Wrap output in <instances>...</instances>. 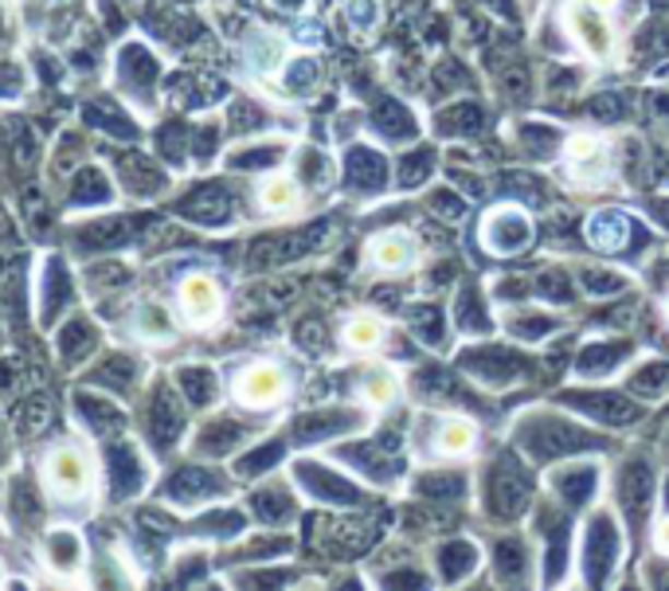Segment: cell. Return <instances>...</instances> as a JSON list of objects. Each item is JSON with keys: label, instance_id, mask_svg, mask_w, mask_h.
Wrapping results in <instances>:
<instances>
[{"label": "cell", "instance_id": "obj_1", "mask_svg": "<svg viewBox=\"0 0 669 591\" xmlns=\"http://www.w3.org/2000/svg\"><path fill=\"white\" fill-rule=\"evenodd\" d=\"M564 28L591 59H607L614 47V32L595 0H567L564 4Z\"/></svg>", "mask_w": 669, "mask_h": 591}, {"label": "cell", "instance_id": "obj_2", "mask_svg": "<svg viewBox=\"0 0 669 591\" xmlns=\"http://www.w3.org/2000/svg\"><path fill=\"white\" fill-rule=\"evenodd\" d=\"M44 478L56 498L74 501L91 489V462L83 459V451H74V447H56L44 459Z\"/></svg>", "mask_w": 669, "mask_h": 591}, {"label": "cell", "instance_id": "obj_3", "mask_svg": "<svg viewBox=\"0 0 669 591\" xmlns=\"http://www.w3.org/2000/svg\"><path fill=\"white\" fill-rule=\"evenodd\" d=\"M286 395V373L270 360H259V365H247L239 376H235V400L243 407H274Z\"/></svg>", "mask_w": 669, "mask_h": 591}, {"label": "cell", "instance_id": "obj_4", "mask_svg": "<svg viewBox=\"0 0 669 591\" xmlns=\"http://www.w3.org/2000/svg\"><path fill=\"white\" fill-rule=\"evenodd\" d=\"M607 177V141L599 133H576L567 141V180L595 185Z\"/></svg>", "mask_w": 669, "mask_h": 591}, {"label": "cell", "instance_id": "obj_5", "mask_svg": "<svg viewBox=\"0 0 669 591\" xmlns=\"http://www.w3.org/2000/svg\"><path fill=\"white\" fill-rule=\"evenodd\" d=\"M180 314L188 318V326H212L223 314V294L208 274H188L180 282Z\"/></svg>", "mask_w": 669, "mask_h": 591}, {"label": "cell", "instance_id": "obj_6", "mask_svg": "<svg viewBox=\"0 0 669 591\" xmlns=\"http://www.w3.org/2000/svg\"><path fill=\"white\" fill-rule=\"evenodd\" d=\"M368 259H372V267H376V271L400 274V271H408L411 259H415V244H411L408 235H400V232L380 235V239H372Z\"/></svg>", "mask_w": 669, "mask_h": 591}, {"label": "cell", "instance_id": "obj_7", "mask_svg": "<svg viewBox=\"0 0 669 591\" xmlns=\"http://www.w3.org/2000/svg\"><path fill=\"white\" fill-rule=\"evenodd\" d=\"M478 442V427L470 419H443L435 432V451L446 459H458V454H470Z\"/></svg>", "mask_w": 669, "mask_h": 591}, {"label": "cell", "instance_id": "obj_8", "mask_svg": "<svg viewBox=\"0 0 669 591\" xmlns=\"http://www.w3.org/2000/svg\"><path fill=\"white\" fill-rule=\"evenodd\" d=\"M341 341L353 353H368V348H376L384 341V326H380V318H372V314H361V318H353L349 326H344V333H341Z\"/></svg>", "mask_w": 669, "mask_h": 591}, {"label": "cell", "instance_id": "obj_9", "mask_svg": "<svg viewBox=\"0 0 669 591\" xmlns=\"http://www.w3.org/2000/svg\"><path fill=\"white\" fill-rule=\"evenodd\" d=\"M247 59H251L259 71L274 75V71L282 67V59H286V44H282L279 36H267V32H259V36H251V44H247Z\"/></svg>", "mask_w": 669, "mask_h": 591}, {"label": "cell", "instance_id": "obj_10", "mask_svg": "<svg viewBox=\"0 0 669 591\" xmlns=\"http://www.w3.org/2000/svg\"><path fill=\"white\" fill-rule=\"evenodd\" d=\"M259 204L267 208V212H294V208L302 204V192H297V185L290 177H274L262 185Z\"/></svg>", "mask_w": 669, "mask_h": 591}, {"label": "cell", "instance_id": "obj_11", "mask_svg": "<svg viewBox=\"0 0 669 591\" xmlns=\"http://www.w3.org/2000/svg\"><path fill=\"white\" fill-rule=\"evenodd\" d=\"M63 302H67V271H63V263H51L47 267V291H44V321L47 326H51V318L63 310Z\"/></svg>", "mask_w": 669, "mask_h": 591}, {"label": "cell", "instance_id": "obj_12", "mask_svg": "<svg viewBox=\"0 0 669 591\" xmlns=\"http://www.w3.org/2000/svg\"><path fill=\"white\" fill-rule=\"evenodd\" d=\"M47 412H51L47 395H36V400H28V404L20 407V432H24V435H39L47 427Z\"/></svg>", "mask_w": 669, "mask_h": 591}, {"label": "cell", "instance_id": "obj_13", "mask_svg": "<svg viewBox=\"0 0 669 591\" xmlns=\"http://www.w3.org/2000/svg\"><path fill=\"white\" fill-rule=\"evenodd\" d=\"M91 329L83 326V321H74V326H67L63 333H59V353H63V360H74V357H83L79 348L91 345Z\"/></svg>", "mask_w": 669, "mask_h": 591}, {"label": "cell", "instance_id": "obj_14", "mask_svg": "<svg viewBox=\"0 0 669 591\" xmlns=\"http://www.w3.org/2000/svg\"><path fill=\"white\" fill-rule=\"evenodd\" d=\"M396 392H400V385H396V376H372L368 385H364V400H368L372 407H384L396 400Z\"/></svg>", "mask_w": 669, "mask_h": 591}, {"label": "cell", "instance_id": "obj_15", "mask_svg": "<svg viewBox=\"0 0 669 591\" xmlns=\"http://www.w3.org/2000/svg\"><path fill=\"white\" fill-rule=\"evenodd\" d=\"M47 553H51V560L63 564V568H71L74 556H79V541H74L71 533H56L51 541H47Z\"/></svg>", "mask_w": 669, "mask_h": 591}, {"label": "cell", "instance_id": "obj_16", "mask_svg": "<svg viewBox=\"0 0 669 591\" xmlns=\"http://www.w3.org/2000/svg\"><path fill=\"white\" fill-rule=\"evenodd\" d=\"M658 548H666L669 553V521H661L658 525Z\"/></svg>", "mask_w": 669, "mask_h": 591}, {"label": "cell", "instance_id": "obj_17", "mask_svg": "<svg viewBox=\"0 0 669 591\" xmlns=\"http://www.w3.org/2000/svg\"><path fill=\"white\" fill-rule=\"evenodd\" d=\"M595 4H599V9H603V4H614V0H595Z\"/></svg>", "mask_w": 669, "mask_h": 591}, {"label": "cell", "instance_id": "obj_18", "mask_svg": "<svg viewBox=\"0 0 669 591\" xmlns=\"http://www.w3.org/2000/svg\"><path fill=\"white\" fill-rule=\"evenodd\" d=\"M661 310H666V321H669V298H666V306H661Z\"/></svg>", "mask_w": 669, "mask_h": 591}]
</instances>
